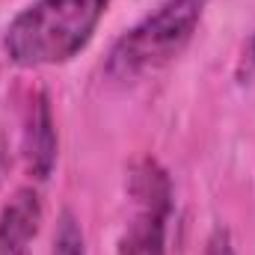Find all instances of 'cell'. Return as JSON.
<instances>
[{
  "mask_svg": "<svg viewBox=\"0 0 255 255\" xmlns=\"http://www.w3.org/2000/svg\"><path fill=\"white\" fill-rule=\"evenodd\" d=\"M110 0H33L6 27V57L21 68L63 65L95 36Z\"/></svg>",
  "mask_w": 255,
  "mask_h": 255,
  "instance_id": "1",
  "label": "cell"
},
{
  "mask_svg": "<svg viewBox=\"0 0 255 255\" xmlns=\"http://www.w3.org/2000/svg\"><path fill=\"white\" fill-rule=\"evenodd\" d=\"M205 6L208 0H163L113 42L104 60V74L128 83L178 60L202 24Z\"/></svg>",
  "mask_w": 255,
  "mask_h": 255,
  "instance_id": "2",
  "label": "cell"
},
{
  "mask_svg": "<svg viewBox=\"0 0 255 255\" xmlns=\"http://www.w3.org/2000/svg\"><path fill=\"white\" fill-rule=\"evenodd\" d=\"M128 196L133 217L119 235V255H166V223L172 217V181L151 154L136 157L128 169Z\"/></svg>",
  "mask_w": 255,
  "mask_h": 255,
  "instance_id": "3",
  "label": "cell"
},
{
  "mask_svg": "<svg viewBox=\"0 0 255 255\" xmlns=\"http://www.w3.org/2000/svg\"><path fill=\"white\" fill-rule=\"evenodd\" d=\"M60 139H57V122H54V110L45 92H36L30 98V110H27V128H24V160H27V172L36 181L51 178L54 166H57V151Z\"/></svg>",
  "mask_w": 255,
  "mask_h": 255,
  "instance_id": "4",
  "label": "cell"
},
{
  "mask_svg": "<svg viewBox=\"0 0 255 255\" xmlns=\"http://www.w3.org/2000/svg\"><path fill=\"white\" fill-rule=\"evenodd\" d=\"M42 226L39 190L21 187L0 211V255H30Z\"/></svg>",
  "mask_w": 255,
  "mask_h": 255,
  "instance_id": "5",
  "label": "cell"
},
{
  "mask_svg": "<svg viewBox=\"0 0 255 255\" xmlns=\"http://www.w3.org/2000/svg\"><path fill=\"white\" fill-rule=\"evenodd\" d=\"M51 255H89V250H86V235H83L77 217L68 208L60 211V220H57V229H54Z\"/></svg>",
  "mask_w": 255,
  "mask_h": 255,
  "instance_id": "6",
  "label": "cell"
},
{
  "mask_svg": "<svg viewBox=\"0 0 255 255\" xmlns=\"http://www.w3.org/2000/svg\"><path fill=\"white\" fill-rule=\"evenodd\" d=\"M235 80L241 86L255 80V30L247 36V42L241 48V57H238V65H235Z\"/></svg>",
  "mask_w": 255,
  "mask_h": 255,
  "instance_id": "7",
  "label": "cell"
},
{
  "mask_svg": "<svg viewBox=\"0 0 255 255\" xmlns=\"http://www.w3.org/2000/svg\"><path fill=\"white\" fill-rule=\"evenodd\" d=\"M205 255H238L235 241H232V232L226 226H214V232L205 241Z\"/></svg>",
  "mask_w": 255,
  "mask_h": 255,
  "instance_id": "8",
  "label": "cell"
},
{
  "mask_svg": "<svg viewBox=\"0 0 255 255\" xmlns=\"http://www.w3.org/2000/svg\"><path fill=\"white\" fill-rule=\"evenodd\" d=\"M9 169H12V154H9V142H6V136L0 133V187H3V181L9 178Z\"/></svg>",
  "mask_w": 255,
  "mask_h": 255,
  "instance_id": "9",
  "label": "cell"
}]
</instances>
